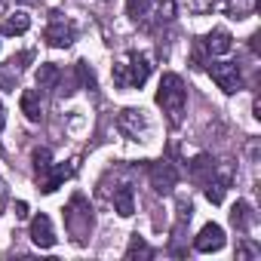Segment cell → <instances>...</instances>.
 <instances>
[{
    "instance_id": "1",
    "label": "cell",
    "mask_w": 261,
    "mask_h": 261,
    "mask_svg": "<svg viewBox=\"0 0 261 261\" xmlns=\"http://www.w3.org/2000/svg\"><path fill=\"white\" fill-rule=\"evenodd\" d=\"M157 105L163 108L169 126H181L185 120V108H188V89L185 80L178 74H163L160 86H157Z\"/></svg>"
},
{
    "instance_id": "2",
    "label": "cell",
    "mask_w": 261,
    "mask_h": 261,
    "mask_svg": "<svg viewBox=\"0 0 261 261\" xmlns=\"http://www.w3.org/2000/svg\"><path fill=\"white\" fill-rule=\"evenodd\" d=\"M151 59L145 56V53H129L126 56V62H117L114 65V83L120 86V89H139V86H145V80L151 77Z\"/></svg>"
},
{
    "instance_id": "3",
    "label": "cell",
    "mask_w": 261,
    "mask_h": 261,
    "mask_svg": "<svg viewBox=\"0 0 261 261\" xmlns=\"http://www.w3.org/2000/svg\"><path fill=\"white\" fill-rule=\"evenodd\" d=\"M65 227H68V233H71L77 243H86V237L92 233V209H89L86 197L77 194V197L68 203V209H65Z\"/></svg>"
},
{
    "instance_id": "4",
    "label": "cell",
    "mask_w": 261,
    "mask_h": 261,
    "mask_svg": "<svg viewBox=\"0 0 261 261\" xmlns=\"http://www.w3.org/2000/svg\"><path fill=\"white\" fill-rule=\"evenodd\" d=\"M117 129L129 142H148L151 139V120L142 108H123L117 114Z\"/></svg>"
},
{
    "instance_id": "5",
    "label": "cell",
    "mask_w": 261,
    "mask_h": 261,
    "mask_svg": "<svg viewBox=\"0 0 261 261\" xmlns=\"http://www.w3.org/2000/svg\"><path fill=\"white\" fill-rule=\"evenodd\" d=\"M43 40L53 46V49H68L74 40H77V28L71 19H65L62 13H49V22L43 28Z\"/></svg>"
},
{
    "instance_id": "6",
    "label": "cell",
    "mask_w": 261,
    "mask_h": 261,
    "mask_svg": "<svg viewBox=\"0 0 261 261\" xmlns=\"http://www.w3.org/2000/svg\"><path fill=\"white\" fill-rule=\"evenodd\" d=\"M209 77L218 83L221 92L233 95L240 86H243V74H240V65L237 62H209Z\"/></svg>"
},
{
    "instance_id": "7",
    "label": "cell",
    "mask_w": 261,
    "mask_h": 261,
    "mask_svg": "<svg viewBox=\"0 0 261 261\" xmlns=\"http://www.w3.org/2000/svg\"><path fill=\"white\" fill-rule=\"evenodd\" d=\"M148 181L157 194H172V188L178 185V169L169 160H154L148 166Z\"/></svg>"
},
{
    "instance_id": "8",
    "label": "cell",
    "mask_w": 261,
    "mask_h": 261,
    "mask_svg": "<svg viewBox=\"0 0 261 261\" xmlns=\"http://www.w3.org/2000/svg\"><path fill=\"white\" fill-rule=\"evenodd\" d=\"M74 169H77V163H49L43 172H37V188L43 194H53L62 188V181H68L74 175Z\"/></svg>"
},
{
    "instance_id": "9",
    "label": "cell",
    "mask_w": 261,
    "mask_h": 261,
    "mask_svg": "<svg viewBox=\"0 0 261 261\" xmlns=\"http://www.w3.org/2000/svg\"><path fill=\"white\" fill-rule=\"evenodd\" d=\"M200 46H203V53H206L209 59H215V56H227V53L233 49V37H230V31L215 28V31H209L206 37H200Z\"/></svg>"
},
{
    "instance_id": "10",
    "label": "cell",
    "mask_w": 261,
    "mask_h": 261,
    "mask_svg": "<svg viewBox=\"0 0 261 261\" xmlns=\"http://www.w3.org/2000/svg\"><path fill=\"white\" fill-rule=\"evenodd\" d=\"M31 56L28 53H22V56H13V59H7L4 65H0V89H7V92H16V86H19V77H22V62H28Z\"/></svg>"
},
{
    "instance_id": "11",
    "label": "cell",
    "mask_w": 261,
    "mask_h": 261,
    "mask_svg": "<svg viewBox=\"0 0 261 261\" xmlns=\"http://www.w3.org/2000/svg\"><path fill=\"white\" fill-rule=\"evenodd\" d=\"M31 243L37 246V249H53L56 246V230H53V221H49V215H34L31 218Z\"/></svg>"
},
{
    "instance_id": "12",
    "label": "cell",
    "mask_w": 261,
    "mask_h": 261,
    "mask_svg": "<svg viewBox=\"0 0 261 261\" xmlns=\"http://www.w3.org/2000/svg\"><path fill=\"white\" fill-rule=\"evenodd\" d=\"M194 249L197 252H218V249H224V230H221V224H206L194 237Z\"/></svg>"
},
{
    "instance_id": "13",
    "label": "cell",
    "mask_w": 261,
    "mask_h": 261,
    "mask_svg": "<svg viewBox=\"0 0 261 261\" xmlns=\"http://www.w3.org/2000/svg\"><path fill=\"white\" fill-rule=\"evenodd\" d=\"M215 160L212 157H206V154H200V157H194V163H191V178L197 181V185H209L212 178H215Z\"/></svg>"
},
{
    "instance_id": "14",
    "label": "cell",
    "mask_w": 261,
    "mask_h": 261,
    "mask_svg": "<svg viewBox=\"0 0 261 261\" xmlns=\"http://www.w3.org/2000/svg\"><path fill=\"white\" fill-rule=\"evenodd\" d=\"M28 28H31V16H28L25 10H16V13H10V16L4 19V28H0V34L19 37V34H25Z\"/></svg>"
},
{
    "instance_id": "15",
    "label": "cell",
    "mask_w": 261,
    "mask_h": 261,
    "mask_svg": "<svg viewBox=\"0 0 261 261\" xmlns=\"http://www.w3.org/2000/svg\"><path fill=\"white\" fill-rule=\"evenodd\" d=\"M19 105H22V114L31 120V123H37L40 117H43V101H40V89H25L22 92V98H19Z\"/></svg>"
},
{
    "instance_id": "16",
    "label": "cell",
    "mask_w": 261,
    "mask_h": 261,
    "mask_svg": "<svg viewBox=\"0 0 261 261\" xmlns=\"http://www.w3.org/2000/svg\"><path fill=\"white\" fill-rule=\"evenodd\" d=\"M230 224L237 227V230H252V224H255V212H252V206L246 203V200H237L233 203V209H230Z\"/></svg>"
},
{
    "instance_id": "17",
    "label": "cell",
    "mask_w": 261,
    "mask_h": 261,
    "mask_svg": "<svg viewBox=\"0 0 261 261\" xmlns=\"http://www.w3.org/2000/svg\"><path fill=\"white\" fill-rule=\"evenodd\" d=\"M255 10H258V0H224V13H227V19H233V22L249 19Z\"/></svg>"
},
{
    "instance_id": "18",
    "label": "cell",
    "mask_w": 261,
    "mask_h": 261,
    "mask_svg": "<svg viewBox=\"0 0 261 261\" xmlns=\"http://www.w3.org/2000/svg\"><path fill=\"white\" fill-rule=\"evenodd\" d=\"M111 200H114V209H117L123 218H129V215L136 212V200H133V188H129V185H120Z\"/></svg>"
},
{
    "instance_id": "19",
    "label": "cell",
    "mask_w": 261,
    "mask_h": 261,
    "mask_svg": "<svg viewBox=\"0 0 261 261\" xmlns=\"http://www.w3.org/2000/svg\"><path fill=\"white\" fill-rule=\"evenodd\" d=\"M59 80H62V68H59V65L46 62V65L37 68V89H56Z\"/></svg>"
},
{
    "instance_id": "20",
    "label": "cell",
    "mask_w": 261,
    "mask_h": 261,
    "mask_svg": "<svg viewBox=\"0 0 261 261\" xmlns=\"http://www.w3.org/2000/svg\"><path fill=\"white\" fill-rule=\"evenodd\" d=\"M151 255H154V249L145 243V237H139V233L129 237V246H126V261H136V258H151Z\"/></svg>"
},
{
    "instance_id": "21",
    "label": "cell",
    "mask_w": 261,
    "mask_h": 261,
    "mask_svg": "<svg viewBox=\"0 0 261 261\" xmlns=\"http://www.w3.org/2000/svg\"><path fill=\"white\" fill-rule=\"evenodd\" d=\"M126 16L133 22H145L151 16V0H126Z\"/></svg>"
},
{
    "instance_id": "22",
    "label": "cell",
    "mask_w": 261,
    "mask_h": 261,
    "mask_svg": "<svg viewBox=\"0 0 261 261\" xmlns=\"http://www.w3.org/2000/svg\"><path fill=\"white\" fill-rule=\"evenodd\" d=\"M151 13L160 22H172L175 19V0H151Z\"/></svg>"
},
{
    "instance_id": "23",
    "label": "cell",
    "mask_w": 261,
    "mask_h": 261,
    "mask_svg": "<svg viewBox=\"0 0 261 261\" xmlns=\"http://www.w3.org/2000/svg\"><path fill=\"white\" fill-rule=\"evenodd\" d=\"M215 7H218V0H188V10L194 16H209Z\"/></svg>"
},
{
    "instance_id": "24",
    "label": "cell",
    "mask_w": 261,
    "mask_h": 261,
    "mask_svg": "<svg viewBox=\"0 0 261 261\" xmlns=\"http://www.w3.org/2000/svg\"><path fill=\"white\" fill-rule=\"evenodd\" d=\"M31 160H34V172H43V169L53 163V157H49V151H46V148H34Z\"/></svg>"
},
{
    "instance_id": "25",
    "label": "cell",
    "mask_w": 261,
    "mask_h": 261,
    "mask_svg": "<svg viewBox=\"0 0 261 261\" xmlns=\"http://www.w3.org/2000/svg\"><path fill=\"white\" fill-rule=\"evenodd\" d=\"M261 255V249L255 246V243H249V240H243L240 246H237V258L240 261H249V258H258Z\"/></svg>"
},
{
    "instance_id": "26",
    "label": "cell",
    "mask_w": 261,
    "mask_h": 261,
    "mask_svg": "<svg viewBox=\"0 0 261 261\" xmlns=\"http://www.w3.org/2000/svg\"><path fill=\"white\" fill-rule=\"evenodd\" d=\"M7 200H10V191H7V181L0 178V212L7 209Z\"/></svg>"
},
{
    "instance_id": "27",
    "label": "cell",
    "mask_w": 261,
    "mask_h": 261,
    "mask_svg": "<svg viewBox=\"0 0 261 261\" xmlns=\"http://www.w3.org/2000/svg\"><path fill=\"white\" fill-rule=\"evenodd\" d=\"M16 218H28V203H16Z\"/></svg>"
},
{
    "instance_id": "28",
    "label": "cell",
    "mask_w": 261,
    "mask_h": 261,
    "mask_svg": "<svg viewBox=\"0 0 261 261\" xmlns=\"http://www.w3.org/2000/svg\"><path fill=\"white\" fill-rule=\"evenodd\" d=\"M4 126H7V108H4V101H0V133H4Z\"/></svg>"
},
{
    "instance_id": "29",
    "label": "cell",
    "mask_w": 261,
    "mask_h": 261,
    "mask_svg": "<svg viewBox=\"0 0 261 261\" xmlns=\"http://www.w3.org/2000/svg\"><path fill=\"white\" fill-rule=\"evenodd\" d=\"M7 10V0H0V13H4Z\"/></svg>"
},
{
    "instance_id": "30",
    "label": "cell",
    "mask_w": 261,
    "mask_h": 261,
    "mask_svg": "<svg viewBox=\"0 0 261 261\" xmlns=\"http://www.w3.org/2000/svg\"><path fill=\"white\" fill-rule=\"evenodd\" d=\"M22 4H37V0H22Z\"/></svg>"
}]
</instances>
